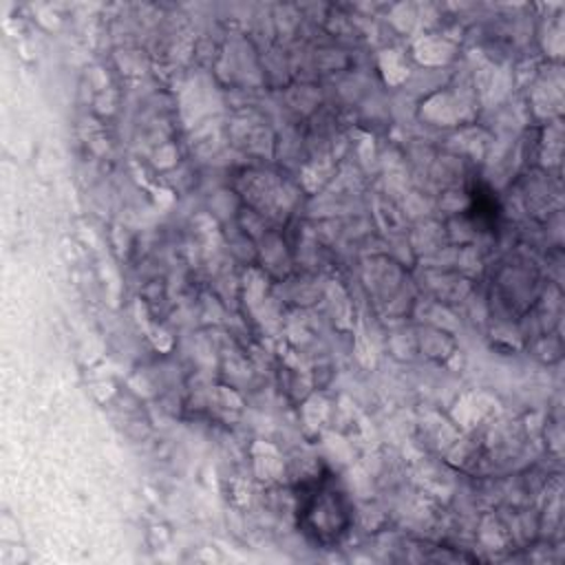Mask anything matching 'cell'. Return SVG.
<instances>
[{
	"mask_svg": "<svg viewBox=\"0 0 565 565\" xmlns=\"http://www.w3.org/2000/svg\"><path fill=\"white\" fill-rule=\"evenodd\" d=\"M298 525L318 545H335L351 527L353 505L335 475L322 472L298 490Z\"/></svg>",
	"mask_w": 565,
	"mask_h": 565,
	"instance_id": "1",
	"label": "cell"
}]
</instances>
